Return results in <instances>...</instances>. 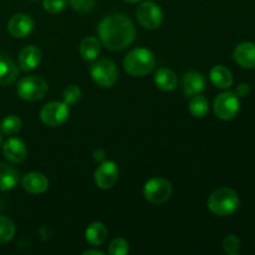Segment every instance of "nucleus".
<instances>
[{
	"instance_id": "393cba45",
	"label": "nucleus",
	"mask_w": 255,
	"mask_h": 255,
	"mask_svg": "<svg viewBox=\"0 0 255 255\" xmlns=\"http://www.w3.org/2000/svg\"><path fill=\"white\" fill-rule=\"evenodd\" d=\"M15 236V224L10 218L0 216V244L7 243Z\"/></svg>"
},
{
	"instance_id": "7c9ffc66",
	"label": "nucleus",
	"mask_w": 255,
	"mask_h": 255,
	"mask_svg": "<svg viewBox=\"0 0 255 255\" xmlns=\"http://www.w3.org/2000/svg\"><path fill=\"white\" fill-rule=\"evenodd\" d=\"M249 92H251V86H249L248 84H246V82H243V84L237 86L234 94H236L238 97H247L249 95Z\"/></svg>"
},
{
	"instance_id": "f3484780",
	"label": "nucleus",
	"mask_w": 255,
	"mask_h": 255,
	"mask_svg": "<svg viewBox=\"0 0 255 255\" xmlns=\"http://www.w3.org/2000/svg\"><path fill=\"white\" fill-rule=\"evenodd\" d=\"M41 50L35 45H29L25 46L24 49L20 51L19 55V65L24 71H31L35 67L39 66L40 61H41Z\"/></svg>"
},
{
	"instance_id": "2eb2a0df",
	"label": "nucleus",
	"mask_w": 255,
	"mask_h": 255,
	"mask_svg": "<svg viewBox=\"0 0 255 255\" xmlns=\"http://www.w3.org/2000/svg\"><path fill=\"white\" fill-rule=\"evenodd\" d=\"M19 76V67L9 55L0 52V86L12 84Z\"/></svg>"
},
{
	"instance_id": "9d476101",
	"label": "nucleus",
	"mask_w": 255,
	"mask_h": 255,
	"mask_svg": "<svg viewBox=\"0 0 255 255\" xmlns=\"http://www.w3.org/2000/svg\"><path fill=\"white\" fill-rule=\"evenodd\" d=\"M119 181V167L114 161L101 162L95 172V183L101 189H110Z\"/></svg>"
},
{
	"instance_id": "aec40b11",
	"label": "nucleus",
	"mask_w": 255,
	"mask_h": 255,
	"mask_svg": "<svg viewBox=\"0 0 255 255\" xmlns=\"http://www.w3.org/2000/svg\"><path fill=\"white\" fill-rule=\"evenodd\" d=\"M19 183V172L12 166L0 163V191H10Z\"/></svg>"
},
{
	"instance_id": "412c9836",
	"label": "nucleus",
	"mask_w": 255,
	"mask_h": 255,
	"mask_svg": "<svg viewBox=\"0 0 255 255\" xmlns=\"http://www.w3.org/2000/svg\"><path fill=\"white\" fill-rule=\"evenodd\" d=\"M209 77H211L212 84L218 89H229L233 85V75L227 67L222 65L214 66L211 70Z\"/></svg>"
},
{
	"instance_id": "a878e982",
	"label": "nucleus",
	"mask_w": 255,
	"mask_h": 255,
	"mask_svg": "<svg viewBox=\"0 0 255 255\" xmlns=\"http://www.w3.org/2000/svg\"><path fill=\"white\" fill-rule=\"evenodd\" d=\"M82 91L79 86L76 85H70L66 89L64 90V94H62V99L66 105H75L81 100Z\"/></svg>"
},
{
	"instance_id": "72a5a7b5",
	"label": "nucleus",
	"mask_w": 255,
	"mask_h": 255,
	"mask_svg": "<svg viewBox=\"0 0 255 255\" xmlns=\"http://www.w3.org/2000/svg\"><path fill=\"white\" fill-rule=\"evenodd\" d=\"M84 255H104L105 253L101 251H96V249H92V251H85Z\"/></svg>"
},
{
	"instance_id": "cd10ccee",
	"label": "nucleus",
	"mask_w": 255,
	"mask_h": 255,
	"mask_svg": "<svg viewBox=\"0 0 255 255\" xmlns=\"http://www.w3.org/2000/svg\"><path fill=\"white\" fill-rule=\"evenodd\" d=\"M223 248L228 254H238L239 249H241V241H239L238 237L233 236V234L227 236L223 241Z\"/></svg>"
},
{
	"instance_id": "0eeeda50",
	"label": "nucleus",
	"mask_w": 255,
	"mask_h": 255,
	"mask_svg": "<svg viewBox=\"0 0 255 255\" xmlns=\"http://www.w3.org/2000/svg\"><path fill=\"white\" fill-rule=\"evenodd\" d=\"M239 97L234 92L227 91L222 92L216 97L213 104L214 114L217 117L224 121L234 119L239 111Z\"/></svg>"
},
{
	"instance_id": "6e6552de",
	"label": "nucleus",
	"mask_w": 255,
	"mask_h": 255,
	"mask_svg": "<svg viewBox=\"0 0 255 255\" xmlns=\"http://www.w3.org/2000/svg\"><path fill=\"white\" fill-rule=\"evenodd\" d=\"M69 115V105H66L65 102L52 101L42 107L40 111V119L47 126L57 127L67 121Z\"/></svg>"
},
{
	"instance_id": "1a4fd4ad",
	"label": "nucleus",
	"mask_w": 255,
	"mask_h": 255,
	"mask_svg": "<svg viewBox=\"0 0 255 255\" xmlns=\"http://www.w3.org/2000/svg\"><path fill=\"white\" fill-rule=\"evenodd\" d=\"M137 19L139 24L149 30H154L161 26L163 20V12L161 7L153 1H143L137 6Z\"/></svg>"
},
{
	"instance_id": "c756f323",
	"label": "nucleus",
	"mask_w": 255,
	"mask_h": 255,
	"mask_svg": "<svg viewBox=\"0 0 255 255\" xmlns=\"http://www.w3.org/2000/svg\"><path fill=\"white\" fill-rule=\"evenodd\" d=\"M70 5L75 11L87 12L94 7L95 0H69Z\"/></svg>"
},
{
	"instance_id": "f704fd0d",
	"label": "nucleus",
	"mask_w": 255,
	"mask_h": 255,
	"mask_svg": "<svg viewBox=\"0 0 255 255\" xmlns=\"http://www.w3.org/2000/svg\"><path fill=\"white\" fill-rule=\"evenodd\" d=\"M125 2H129V4H134V2H138L141 1V0H124Z\"/></svg>"
},
{
	"instance_id": "f8f14e48",
	"label": "nucleus",
	"mask_w": 255,
	"mask_h": 255,
	"mask_svg": "<svg viewBox=\"0 0 255 255\" xmlns=\"http://www.w3.org/2000/svg\"><path fill=\"white\" fill-rule=\"evenodd\" d=\"M2 153L7 161L12 162V163H20L26 158V144L17 137H11L2 144Z\"/></svg>"
},
{
	"instance_id": "2f4dec72",
	"label": "nucleus",
	"mask_w": 255,
	"mask_h": 255,
	"mask_svg": "<svg viewBox=\"0 0 255 255\" xmlns=\"http://www.w3.org/2000/svg\"><path fill=\"white\" fill-rule=\"evenodd\" d=\"M105 156H106V152L101 148L96 149V151L94 152V159L96 162H100V163L105 161Z\"/></svg>"
},
{
	"instance_id": "4468645a",
	"label": "nucleus",
	"mask_w": 255,
	"mask_h": 255,
	"mask_svg": "<svg viewBox=\"0 0 255 255\" xmlns=\"http://www.w3.org/2000/svg\"><path fill=\"white\" fill-rule=\"evenodd\" d=\"M22 188L31 194H41L49 188V179L39 172H30L21 179Z\"/></svg>"
},
{
	"instance_id": "9b49d317",
	"label": "nucleus",
	"mask_w": 255,
	"mask_h": 255,
	"mask_svg": "<svg viewBox=\"0 0 255 255\" xmlns=\"http://www.w3.org/2000/svg\"><path fill=\"white\" fill-rule=\"evenodd\" d=\"M34 29V20L26 14H15L7 22V31L11 36L22 39Z\"/></svg>"
},
{
	"instance_id": "c85d7f7f",
	"label": "nucleus",
	"mask_w": 255,
	"mask_h": 255,
	"mask_svg": "<svg viewBox=\"0 0 255 255\" xmlns=\"http://www.w3.org/2000/svg\"><path fill=\"white\" fill-rule=\"evenodd\" d=\"M66 0H44L42 5L44 9L50 14H57L61 12L66 7Z\"/></svg>"
},
{
	"instance_id": "20e7f679",
	"label": "nucleus",
	"mask_w": 255,
	"mask_h": 255,
	"mask_svg": "<svg viewBox=\"0 0 255 255\" xmlns=\"http://www.w3.org/2000/svg\"><path fill=\"white\" fill-rule=\"evenodd\" d=\"M47 82L42 77L32 75V76L22 77L16 86V92L22 100L26 101H37L41 100L47 94Z\"/></svg>"
},
{
	"instance_id": "473e14b6",
	"label": "nucleus",
	"mask_w": 255,
	"mask_h": 255,
	"mask_svg": "<svg viewBox=\"0 0 255 255\" xmlns=\"http://www.w3.org/2000/svg\"><path fill=\"white\" fill-rule=\"evenodd\" d=\"M40 234H41L42 241H47L50 238V236H51V229H50V227L44 226L40 229Z\"/></svg>"
},
{
	"instance_id": "f03ea898",
	"label": "nucleus",
	"mask_w": 255,
	"mask_h": 255,
	"mask_svg": "<svg viewBox=\"0 0 255 255\" xmlns=\"http://www.w3.org/2000/svg\"><path fill=\"white\" fill-rule=\"evenodd\" d=\"M125 71L131 76L141 77L151 74L156 67V57L153 52L144 47L131 50L124 60Z\"/></svg>"
},
{
	"instance_id": "ddd939ff",
	"label": "nucleus",
	"mask_w": 255,
	"mask_h": 255,
	"mask_svg": "<svg viewBox=\"0 0 255 255\" xmlns=\"http://www.w3.org/2000/svg\"><path fill=\"white\" fill-rule=\"evenodd\" d=\"M206 87V80L203 75L198 71H189L183 75L182 79V90L186 97H192L201 94Z\"/></svg>"
},
{
	"instance_id": "f257e3e1",
	"label": "nucleus",
	"mask_w": 255,
	"mask_h": 255,
	"mask_svg": "<svg viewBox=\"0 0 255 255\" xmlns=\"http://www.w3.org/2000/svg\"><path fill=\"white\" fill-rule=\"evenodd\" d=\"M99 36L104 46L112 51H120L133 42L136 30L128 16L124 14H111L100 22Z\"/></svg>"
},
{
	"instance_id": "b1692460",
	"label": "nucleus",
	"mask_w": 255,
	"mask_h": 255,
	"mask_svg": "<svg viewBox=\"0 0 255 255\" xmlns=\"http://www.w3.org/2000/svg\"><path fill=\"white\" fill-rule=\"evenodd\" d=\"M22 121L15 115H9L0 122V131L6 136H12L21 129Z\"/></svg>"
},
{
	"instance_id": "6ab92c4d",
	"label": "nucleus",
	"mask_w": 255,
	"mask_h": 255,
	"mask_svg": "<svg viewBox=\"0 0 255 255\" xmlns=\"http://www.w3.org/2000/svg\"><path fill=\"white\" fill-rule=\"evenodd\" d=\"M109 231L105 227L104 223L101 222H94L90 224L85 231V238H86L87 243L92 247L101 246L107 238Z\"/></svg>"
},
{
	"instance_id": "39448f33",
	"label": "nucleus",
	"mask_w": 255,
	"mask_h": 255,
	"mask_svg": "<svg viewBox=\"0 0 255 255\" xmlns=\"http://www.w3.org/2000/svg\"><path fill=\"white\" fill-rule=\"evenodd\" d=\"M90 75L92 80L101 87H111L119 77V70L112 60L101 59L97 60L90 67Z\"/></svg>"
},
{
	"instance_id": "4be33fe9",
	"label": "nucleus",
	"mask_w": 255,
	"mask_h": 255,
	"mask_svg": "<svg viewBox=\"0 0 255 255\" xmlns=\"http://www.w3.org/2000/svg\"><path fill=\"white\" fill-rule=\"evenodd\" d=\"M80 52L85 61H92L97 59L101 52V42L94 36H87L80 44Z\"/></svg>"
},
{
	"instance_id": "c9c22d12",
	"label": "nucleus",
	"mask_w": 255,
	"mask_h": 255,
	"mask_svg": "<svg viewBox=\"0 0 255 255\" xmlns=\"http://www.w3.org/2000/svg\"><path fill=\"white\" fill-rule=\"evenodd\" d=\"M0 146H1V133H0Z\"/></svg>"
},
{
	"instance_id": "a211bd4d",
	"label": "nucleus",
	"mask_w": 255,
	"mask_h": 255,
	"mask_svg": "<svg viewBox=\"0 0 255 255\" xmlns=\"http://www.w3.org/2000/svg\"><path fill=\"white\" fill-rule=\"evenodd\" d=\"M154 84L162 91H172L177 87L178 79L176 72L167 67H161L154 74Z\"/></svg>"
},
{
	"instance_id": "423d86ee",
	"label": "nucleus",
	"mask_w": 255,
	"mask_h": 255,
	"mask_svg": "<svg viewBox=\"0 0 255 255\" xmlns=\"http://www.w3.org/2000/svg\"><path fill=\"white\" fill-rule=\"evenodd\" d=\"M172 194V186L169 181L162 177H156L146 182L143 187V196L149 203L162 204L168 201Z\"/></svg>"
},
{
	"instance_id": "bb28decb",
	"label": "nucleus",
	"mask_w": 255,
	"mask_h": 255,
	"mask_svg": "<svg viewBox=\"0 0 255 255\" xmlns=\"http://www.w3.org/2000/svg\"><path fill=\"white\" fill-rule=\"evenodd\" d=\"M129 252V244L124 238H115L110 243L109 253L111 255H126Z\"/></svg>"
},
{
	"instance_id": "dca6fc26",
	"label": "nucleus",
	"mask_w": 255,
	"mask_h": 255,
	"mask_svg": "<svg viewBox=\"0 0 255 255\" xmlns=\"http://www.w3.org/2000/svg\"><path fill=\"white\" fill-rule=\"evenodd\" d=\"M233 57L244 69H255V44L254 42L239 44L234 50Z\"/></svg>"
},
{
	"instance_id": "5701e85b",
	"label": "nucleus",
	"mask_w": 255,
	"mask_h": 255,
	"mask_svg": "<svg viewBox=\"0 0 255 255\" xmlns=\"http://www.w3.org/2000/svg\"><path fill=\"white\" fill-rule=\"evenodd\" d=\"M208 110H209L208 100L199 94L194 95L193 99H192L191 102H189V112L192 114V116L201 119V117L206 116Z\"/></svg>"
},
{
	"instance_id": "7ed1b4c3",
	"label": "nucleus",
	"mask_w": 255,
	"mask_h": 255,
	"mask_svg": "<svg viewBox=\"0 0 255 255\" xmlns=\"http://www.w3.org/2000/svg\"><path fill=\"white\" fill-rule=\"evenodd\" d=\"M239 207V197L236 191L227 187L216 189L213 193L209 196L208 208L212 213L219 217L231 216L232 213L238 209Z\"/></svg>"
}]
</instances>
